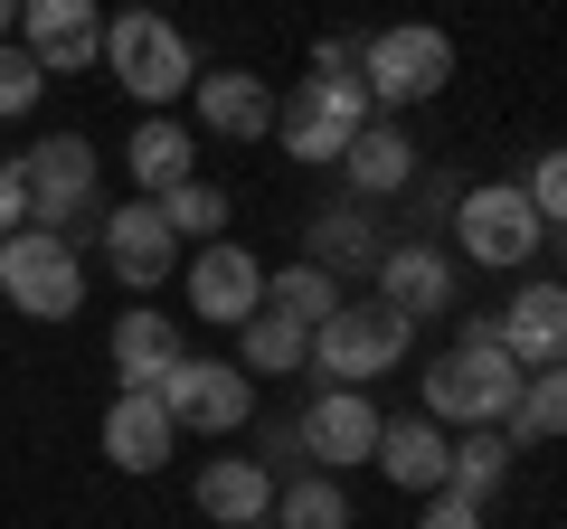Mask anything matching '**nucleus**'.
<instances>
[{"label": "nucleus", "instance_id": "obj_28", "mask_svg": "<svg viewBox=\"0 0 567 529\" xmlns=\"http://www.w3.org/2000/svg\"><path fill=\"white\" fill-rule=\"evenodd\" d=\"M502 435H511V445H548V435H567V360L520 378V407H511Z\"/></svg>", "mask_w": 567, "mask_h": 529}, {"label": "nucleus", "instance_id": "obj_3", "mask_svg": "<svg viewBox=\"0 0 567 529\" xmlns=\"http://www.w3.org/2000/svg\"><path fill=\"white\" fill-rule=\"evenodd\" d=\"M20 189H29V227L85 246L104 227V199H95V143L85 133H48L39 152H20Z\"/></svg>", "mask_w": 567, "mask_h": 529}, {"label": "nucleus", "instance_id": "obj_10", "mask_svg": "<svg viewBox=\"0 0 567 529\" xmlns=\"http://www.w3.org/2000/svg\"><path fill=\"white\" fill-rule=\"evenodd\" d=\"M95 256H104V274H114V284L162 293V284H171V264H181V237H171L162 199H123V208H104Z\"/></svg>", "mask_w": 567, "mask_h": 529}, {"label": "nucleus", "instance_id": "obj_31", "mask_svg": "<svg viewBox=\"0 0 567 529\" xmlns=\"http://www.w3.org/2000/svg\"><path fill=\"white\" fill-rule=\"evenodd\" d=\"M520 189H529V208H539L548 227H567V143H548L539 162H529V180H520Z\"/></svg>", "mask_w": 567, "mask_h": 529}, {"label": "nucleus", "instance_id": "obj_19", "mask_svg": "<svg viewBox=\"0 0 567 529\" xmlns=\"http://www.w3.org/2000/svg\"><path fill=\"white\" fill-rule=\"evenodd\" d=\"M341 180H350V199H398V189L416 180V143H406V123H398V114H369L360 133H350Z\"/></svg>", "mask_w": 567, "mask_h": 529}, {"label": "nucleus", "instance_id": "obj_13", "mask_svg": "<svg viewBox=\"0 0 567 529\" xmlns=\"http://www.w3.org/2000/svg\"><path fill=\"white\" fill-rule=\"evenodd\" d=\"M20 48L39 76H76L104 58V0H20Z\"/></svg>", "mask_w": 567, "mask_h": 529}, {"label": "nucleus", "instance_id": "obj_33", "mask_svg": "<svg viewBox=\"0 0 567 529\" xmlns=\"http://www.w3.org/2000/svg\"><path fill=\"white\" fill-rule=\"evenodd\" d=\"M29 227V189H20V162H0V237Z\"/></svg>", "mask_w": 567, "mask_h": 529}, {"label": "nucleus", "instance_id": "obj_14", "mask_svg": "<svg viewBox=\"0 0 567 529\" xmlns=\"http://www.w3.org/2000/svg\"><path fill=\"white\" fill-rule=\"evenodd\" d=\"M181 293H189V312H199V322H218V331H237L246 312H265V264L246 256L237 237H218V246H199V256H189V274H181Z\"/></svg>", "mask_w": 567, "mask_h": 529}, {"label": "nucleus", "instance_id": "obj_24", "mask_svg": "<svg viewBox=\"0 0 567 529\" xmlns=\"http://www.w3.org/2000/svg\"><path fill=\"white\" fill-rule=\"evenodd\" d=\"M265 529H350L341 473H293V483H275V520Z\"/></svg>", "mask_w": 567, "mask_h": 529}, {"label": "nucleus", "instance_id": "obj_22", "mask_svg": "<svg viewBox=\"0 0 567 529\" xmlns=\"http://www.w3.org/2000/svg\"><path fill=\"white\" fill-rule=\"evenodd\" d=\"M123 162H133L142 199H171L181 180H199V143H189V123H171V114H142V133L123 143Z\"/></svg>", "mask_w": 567, "mask_h": 529}, {"label": "nucleus", "instance_id": "obj_17", "mask_svg": "<svg viewBox=\"0 0 567 529\" xmlns=\"http://www.w3.org/2000/svg\"><path fill=\"white\" fill-rule=\"evenodd\" d=\"M189 104H199V133H218V143H265V133H275V85L246 76V66L199 76V85H189Z\"/></svg>", "mask_w": 567, "mask_h": 529}, {"label": "nucleus", "instance_id": "obj_30", "mask_svg": "<svg viewBox=\"0 0 567 529\" xmlns=\"http://www.w3.org/2000/svg\"><path fill=\"white\" fill-rule=\"evenodd\" d=\"M39 95H48L39 58H29V48L10 39V48H0V123H20V114H29V104H39Z\"/></svg>", "mask_w": 567, "mask_h": 529}, {"label": "nucleus", "instance_id": "obj_9", "mask_svg": "<svg viewBox=\"0 0 567 529\" xmlns=\"http://www.w3.org/2000/svg\"><path fill=\"white\" fill-rule=\"evenodd\" d=\"M152 397H162L171 407V426L181 435H237L246 416H256V378H246L237 360H171V378L152 387Z\"/></svg>", "mask_w": 567, "mask_h": 529}, {"label": "nucleus", "instance_id": "obj_25", "mask_svg": "<svg viewBox=\"0 0 567 529\" xmlns=\"http://www.w3.org/2000/svg\"><path fill=\"white\" fill-rule=\"evenodd\" d=\"M511 435L502 426H464L454 435V464H445V491H464V501H492V491H502V473H511Z\"/></svg>", "mask_w": 567, "mask_h": 529}, {"label": "nucleus", "instance_id": "obj_5", "mask_svg": "<svg viewBox=\"0 0 567 529\" xmlns=\"http://www.w3.org/2000/svg\"><path fill=\"white\" fill-rule=\"evenodd\" d=\"M454 256L492 264V274H520V264L548 256V218L529 208L520 180H483V189L454 199Z\"/></svg>", "mask_w": 567, "mask_h": 529}, {"label": "nucleus", "instance_id": "obj_21", "mask_svg": "<svg viewBox=\"0 0 567 529\" xmlns=\"http://www.w3.org/2000/svg\"><path fill=\"white\" fill-rule=\"evenodd\" d=\"M369 464H379L398 491H445L454 435L435 426V416H398V426H379V454H369Z\"/></svg>", "mask_w": 567, "mask_h": 529}, {"label": "nucleus", "instance_id": "obj_2", "mask_svg": "<svg viewBox=\"0 0 567 529\" xmlns=\"http://www.w3.org/2000/svg\"><path fill=\"white\" fill-rule=\"evenodd\" d=\"M104 66H114V85L142 114H171V104L199 85V58H189V39L171 29V10H114V20H104Z\"/></svg>", "mask_w": 567, "mask_h": 529}, {"label": "nucleus", "instance_id": "obj_18", "mask_svg": "<svg viewBox=\"0 0 567 529\" xmlns=\"http://www.w3.org/2000/svg\"><path fill=\"white\" fill-rule=\"evenodd\" d=\"M171 407L152 397V387H123L114 407H104V464L114 473H162L171 464Z\"/></svg>", "mask_w": 567, "mask_h": 529}, {"label": "nucleus", "instance_id": "obj_11", "mask_svg": "<svg viewBox=\"0 0 567 529\" xmlns=\"http://www.w3.org/2000/svg\"><path fill=\"white\" fill-rule=\"evenodd\" d=\"M379 303H398L406 322H445V312L464 303V264H454V246L398 237V246L379 256Z\"/></svg>", "mask_w": 567, "mask_h": 529}, {"label": "nucleus", "instance_id": "obj_23", "mask_svg": "<svg viewBox=\"0 0 567 529\" xmlns=\"http://www.w3.org/2000/svg\"><path fill=\"white\" fill-rule=\"evenodd\" d=\"M171 360H181V322L152 312V303H133V312L114 322V378H123V387H162Z\"/></svg>", "mask_w": 567, "mask_h": 529}, {"label": "nucleus", "instance_id": "obj_35", "mask_svg": "<svg viewBox=\"0 0 567 529\" xmlns=\"http://www.w3.org/2000/svg\"><path fill=\"white\" fill-rule=\"evenodd\" d=\"M20 39V0H0V48Z\"/></svg>", "mask_w": 567, "mask_h": 529}, {"label": "nucleus", "instance_id": "obj_16", "mask_svg": "<svg viewBox=\"0 0 567 529\" xmlns=\"http://www.w3.org/2000/svg\"><path fill=\"white\" fill-rule=\"evenodd\" d=\"M492 331H502V350L520 369H558L567 360V284H520L492 312Z\"/></svg>", "mask_w": 567, "mask_h": 529}, {"label": "nucleus", "instance_id": "obj_12", "mask_svg": "<svg viewBox=\"0 0 567 529\" xmlns=\"http://www.w3.org/2000/svg\"><path fill=\"white\" fill-rule=\"evenodd\" d=\"M293 426H303L312 473H350V464H369V454H379V426H388V416H379V397H369V387H322Z\"/></svg>", "mask_w": 567, "mask_h": 529}, {"label": "nucleus", "instance_id": "obj_6", "mask_svg": "<svg viewBox=\"0 0 567 529\" xmlns=\"http://www.w3.org/2000/svg\"><path fill=\"white\" fill-rule=\"evenodd\" d=\"M379 114V104H369V85L360 76H303L293 85V95L275 104V143L293 152V162H312V170H341V152H350V133H360V123Z\"/></svg>", "mask_w": 567, "mask_h": 529}, {"label": "nucleus", "instance_id": "obj_15", "mask_svg": "<svg viewBox=\"0 0 567 529\" xmlns=\"http://www.w3.org/2000/svg\"><path fill=\"white\" fill-rule=\"evenodd\" d=\"M388 237H379V199H331L303 218V264H322V274H379Z\"/></svg>", "mask_w": 567, "mask_h": 529}, {"label": "nucleus", "instance_id": "obj_27", "mask_svg": "<svg viewBox=\"0 0 567 529\" xmlns=\"http://www.w3.org/2000/svg\"><path fill=\"white\" fill-rule=\"evenodd\" d=\"M350 293H341V274H322V264H284V274H265V312H284V322H331Z\"/></svg>", "mask_w": 567, "mask_h": 529}, {"label": "nucleus", "instance_id": "obj_1", "mask_svg": "<svg viewBox=\"0 0 567 529\" xmlns=\"http://www.w3.org/2000/svg\"><path fill=\"white\" fill-rule=\"evenodd\" d=\"M520 378H529V369L502 350L492 312H473V322L454 331V350L425 369V416H435V426H511Z\"/></svg>", "mask_w": 567, "mask_h": 529}, {"label": "nucleus", "instance_id": "obj_8", "mask_svg": "<svg viewBox=\"0 0 567 529\" xmlns=\"http://www.w3.org/2000/svg\"><path fill=\"white\" fill-rule=\"evenodd\" d=\"M0 303H20L29 322H76L85 303V256L48 227H20V237H0Z\"/></svg>", "mask_w": 567, "mask_h": 529}, {"label": "nucleus", "instance_id": "obj_26", "mask_svg": "<svg viewBox=\"0 0 567 529\" xmlns=\"http://www.w3.org/2000/svg\"><path fill=\"white\" fill-rule=\"evenodd\" d=\"M237 341H246L237 369H256V378H293V369L312 360V331H303V322H284V312H246Z\"/></svg>", "mask_w": 567, "mask_h": 529}, {"label": "nucleus", "instance_id": "obj_4", "mask_svg": "<svg viewBox=\"0 0 567 529\" xmlns=\"http://www.w3.org/2000/svg\"><path fill=\"white\" fill-rule=\"evenodd\" d=\"M406 341H416V322H406L398 303H341L331 322H312V378L331 387H369V378H398Z\"/></svg>", "mask_w": 567, "mask_h": 529}, {"label": "nucleus", "instance_id": "obj_32", "mask_svg": "<svg viewBox=\"0 0 567 529\" xmlns=\"http://www.w3.org/2000/svg\"><path fill=\"white\" fill-rule=\"evenodd\" d=\"M416 529H483V501H464V491H425Z\"/></svg>", "mask_w": 567, "mask_h": 529}, {"label": "nucleus", "instance_id": "obj_7", "mask_svg": "<svg viewBox=\"0 0 567 529\" xmlns=\"http://www.w3.org/2000/svg\"><path fill=\"white\" fill-rule=\"evenodd\" d=\"M360 85L379 114H398V104H425V95H445L454 85V39L445 29H369L360 39Z\"/></svg>", "mask_w": 567, "mask_h": 529}, {"label": "nucleus", "instance_id": "obj_29", "mask_svg": "<svg viewBox=\"0 0 567 529\" xmlns=\"http://www.w3.org/2000/svg\"><path fill=\"white\" fill-rule=\"evenodd\" d=\"M162 218H171V237H181V246H218V227H227V189L181 180V189L162 199Z\"/></svg>", "mask_w": 567, "mask_h": 529}, {"label": "nucleus", "instance_id": "obj_34", "mask_svg": "<svg viewBox=\"0 0 567 529\" xmlns=\"http://www.w3.org/2000/svg\"><path fill=\"white\" fill-rule=\"evenodd\" d=\"M312 76H360V39H322L312 48Z\"/></svg>", "mask_w": 567, "mask_h": 529}, {"label": "nucleus", "instance_id": "obj_20", "mask_svg": "<svg viewBox=\"0 0 567 529\" xmlns=\"http://www.w3.org/2000/svg\"><path fill=\"white\" fill-rule=\"evenodd\" d=\"M189 491H199V510H208L218 529H256V520H275V473H265L256 454H208Z\"/></svg>", "mask_w": 567, "mask_h": 529}, {"label": "nucleus", "instance_id": "obj_36", "mask_svg": "<svg viewBox=\"0 0 567 529\" xmlns=\"http://www.w3.org/2000/svg\"><path fill=\"white\" fill-rule=\"evenodd\" d=\"M123 10H162V0H123Z\"/></svg>", "mask_w": 567, "mask_h": 529}]
</instances>
